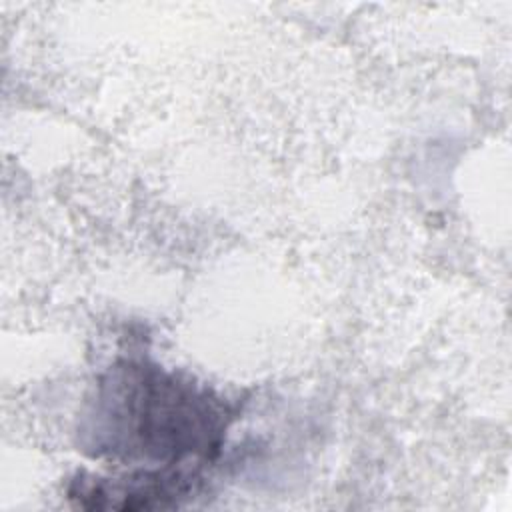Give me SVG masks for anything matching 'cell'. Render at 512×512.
I'll return each mask as SVG.
<instances>
[{
    "mask_svg": "<svg viewBox=\"0 0 512 512\" xmlns=\"http://www.w3.org/2000/svg\"><path fill=\"white\" fill-rule=\"evenodd\" d=\"M88 420L84 432L96 456L174 466L216 452L230 416L210 390L126 362L100 380Z\"/></svg>",
    "mask_w": 512,
    "mask_h": 512,
    "instance_id": "cell-1",
    "label": "cell"
},
{
    "mask_svg": "<svg viewBox=\"0 0 512 512\" xmlns=\"http://www.w3.org/2000/svg\"><path fill=\"white\" fill-rule=\"evenodd\" d=\"M192 492V476L164 466L122 478L78 476L68 488L70 500L88 510H154L176 506Z\"/></svg>",
    "mask_w": 512,
    "mask_h": 512,
    "instance_id": "cell-2",
    "label": "cell"
}]
</instances>
